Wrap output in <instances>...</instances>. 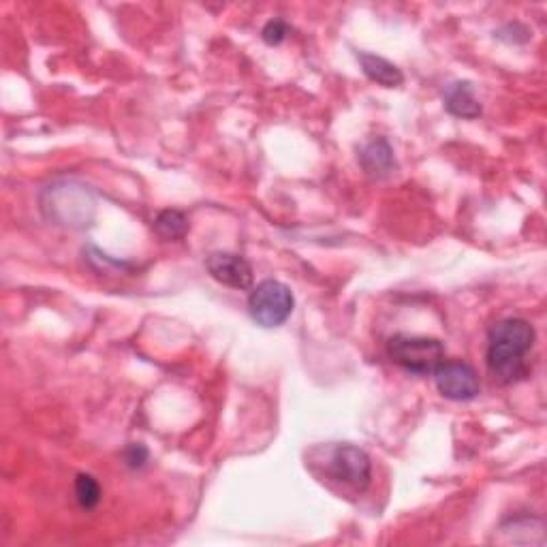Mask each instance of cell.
I'll return each mask as SVG.
<instances>
[{"label": "cell", "instance_id": "cell-1", "mask_svg": "<svg viewBox=\"0 0 547 547\" xmlns=\"http://www.w3.org/2000/svg\"><path fill=\"white\" fill-rule=\"evenodd\" d=\"M535 340V327L526 319L509 317L492 327L488 336V368L500 385H513L528 377V355Z\"/></svg>", "mask_w": 547, "mask_h": 547}, {"label": "cell", "instance_id": "cell-2", "mask_svg": "<svg viewBox=\"0 0 547 547\" xmlns=\"http://www.w3.org/2000/svg\"><path fill=\"white\" fill-rule=\"evenodd\" d=\"M39 208L52 225L67 229H84L92 225L97 201L84 184L62 180L45 186L39 195Z\"/></svg>", "mask_w": 547, "mask_h": 547}, {"label": "cell", "instance_id": "cell-3", "mask_svg": "<svg viewBox=\"0 0 547 547\" xmlns=\"http://www.w3.org/2000/svg\"><path fill=\"white\" fill-rule=\"evenodd\" d=\"M387 355L396 366L411 374H432L445 359L441 340L428 336L396 334L387 342Z\"/></svg>", "mask_w": 547, "mask_h": 547}, {"label": "cell", "instance_id": "cell-4", "mask_svg": "<svg viewBox=\"0 0 547 547\" xmlns=\"http://www.w3.org/2000/svg\"><path fill=\"white\" fill-rule=\"evenodd\" d=\"M295 298L289 285L280 280L268 278L259 283L248 295V312L253 321L261 327H280L293 315Z\"/></svg>", "mask_w": 547, "mask_h": 547}, {"label": "cell", "instance_id": "cell-5", "mask_svg": "<svg viewBox=\"0 0 547 547\" xmlns=\"http://www.w3.org/2000/svg\"><path fill=\"white\" fill-rule=\"evenodd\" d=\"M325 471L334 481L342 483V486L355 492H364L372 479V462L364 449L351 443H342L330 449Z\"/></svg>", "mask_w": 547, "mask_h": 547}, {"label": "cell", "instance_id": "cell-6", "mask_svg": "<svg viewBox=\"0 0 547 547\" xmlns=\"http://www.w3.org/2000/svg\"><path fill=\"white\" fill-rule=\"evenodd\" d=\"M434 374V383L436 389H439L441 396L453 402H471L479 396L481 392V381L477 370L466 364L458 362V359H443V362L436 366Z\"/></svg>", "mask_w": 547, "mask_h": 547}, {"label": "cell", "instance_id": "cell-7", "mask_svg": "<svg viewBox=\"0 0 547 547\" xmlns=\"http://www.w3.org/2000/svg\"><path fill=\"white\" fill-rule=\"evenodd\" d=\"M206 268L216 283H221L229 289L246 291L253 287V268H250V263L240 255L212 253L206 261Z\"/></svg>", "mask_w": 547, "mask_h": 547}, {"label": "cell", "instance_id": "cell-8", "mask_svg": "<svg viewBox=\"0 0 547 547\" xmlns=\"http://www.w3.org/2000/svg\"><path fill=\"white\" fill-rule=\"evenodd\" d=\"M359 163H362L368 176L383 180V178L394 174L396 156H394V150H392V146H389L387 139L379 137V139H372L370 144H366L362 148V152H359Z\"/></svg>", "mask_w": 547, "mask_h": 547}, {"label": "cell", "instance_id": "cell-9", "mask_svg": "<svg viewBox=\"0 0 547 547\" xmlns=\"http://www.w3.org/2000/svg\"><path fill=\"white\" fill-rule=\"evenodd\" d=\"M445 109L456 118L475 120L481 116V103L475 97L471 82H453L443 92Z\"/></svg>", "mask_w": 547, "mask_h": 547}, {"label": "cell", "instance_id": "cell-10", "mask_svg": "<svg viewBox=\"0 0 547 547\" xmlns=\"http://www.w3.org/2000/svg\"><path fill=\"white\" fill-rule=\"evenodd\" d=\"M357 60H359V65H362V71L366 73L368 80L377 82L383 88H398L404 82L402 71L394 65V62H389L383 56L359 52Z\"/></svg>", "mask_w": 547, "mask_h": 547}, {"label": "cell", "instance_id": "cell-11", "mask_svg": "<svg viewBox=\"0 0 547 547\" xmlns=\"http://www.w3.org/2000/svg\"><path fill=\"white\" fill-rule=\"evenodd\" d=\"M154 229L163 240L178 242L186 236V233H189L191 225H189V218H186L184 212H180V210H163V212L156 214V218H154Z\"/></svg>", "mask_w": 547, "mask_h": 547}, {"label": "cell", "instance_id": "cell-12", "mask_svg": "<svg viewBox=\"0 0 547 547\" xmlns=\"http://www.w3.org/2000/svg\"><path fill=\"white\" fill-rule=\"evenodd\" d=\"M75 498H77V503H80L82 509H86V511L95 509L101 503L99 481L92 475H86V473L77 475L75 477Z\"/></svg>", "mask_w": 547, "mask_h": 547}, {"label": "cell", "instance_id": "cell-13", "mask_svg": "<svg viewBox=\"0 0 547 547\" xmlns=\"http://www.w3.org/2000/svg\"><path fill=\"white\" fill-rule=\"evenodd\" d=\"M287 35H289V24L285 20H278V18L270 20L261 30L263 41L268 45H272V48H274V45L283 43L287 39Z\"/></svg>", "mask_w": 547, "mask_h": 547}, {"label": "cell", "instance_id": "cell-14", "mask_svg": "<svg viewBox=\"0 0 547 547\" xmlns=\"http://www.w3.org/2000/svg\"><path fill=\"white\" fill-rule=\"evenodd\" d=\"M150 458V451L142 443H131L124 449V462L129 468H144Z\"/></svg>", "mask_w": 547, "mask_h": 547}]
</instances>
